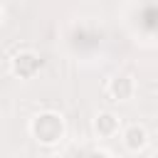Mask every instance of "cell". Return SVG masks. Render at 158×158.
I'll list each match as a JSON object with an SVG mask.
<instances>
[{"mask_svg":"<svg viewBox=\"0 0 158 158\" xmlns=\"http://www.w3.org/2000/svg\"><path fill=\"white\" fill-rule=\"evenodd\" d=\"M64 131H67L64 118L57 111H42L30 121V133L42 146H57L64 138Z\"/></svg>","mask_w":158,"mask_h":158,"instance_id":"1","label":"cell"},{"mask_svg":"<svg viewBox=\"0 0 158 158\" xmlns=\"http://www.w3.org/2000/svg\"><path fill=\"white\" fill-rule=\"evenodd\" d=\"M40 69H42V57L32 49H20L10 59V72L17 79H32Z\"/></svg>","mask_w":158,"mask_h":158,"instance_id":"2","label":"cell"},{"mask_svg":"<svg viewBox=\"0 0 158 158\" xmlns=\"http://www.w3.org/2000/svg\"><path fill=\"white\" fill-rule=\"evenodd\" d=\"M106 91H109V96L114 101H128L136 94V79L131 74H116V77L109 79Z\"/></svg>","mask_w":158,"mask_h":158,"instance_id":"3","label":"cell"},{"mask_svg":"<svg viewBox=\"0 0 158 158\" xmlns=\"http://www.w3.org/2000/svg\"><path fill=\"white\" fill-rule=\"evenodd\" d=\"M91 128H94V133H96L99 138H114V136L121 131V118H118L116 114H111V111H99V114L94 116Z\"/></svg>","mask_w":158,"mask_h":158,"instance_id":"4","label":"cell"},{"mask_svg":"<svg viewBox=\"0 0 158 158\" xmlns=\"http://www.w3.org/2000/svg\"><path fill=\"white\" fill-rule=\"evenodd\" d=\"M121 141H123V146H126L131 153H138V151H143V148L148 146V131H146L143 126H138V123H131V126L123 128Z\"/></svg>","mask_w":158,"mask_h":158,"instance_id":"5","label":"cell"}]
</instances>
